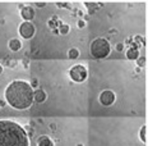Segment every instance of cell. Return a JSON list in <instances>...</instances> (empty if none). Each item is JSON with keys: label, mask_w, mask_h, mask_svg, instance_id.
<instances>
[{"label": "cell", "mask_w": 148, "mask_h": 146, "mask_svg": "<svg viewBox=\"0 0 148 146\" xmlns=\"http://www.w3.org/2000/svg\"><path fill=\"white\" fill-rule=\"evenodd\" d=\"M33 91L29 82L23 79H14L7 86L4 92L5 101L17 110L29 109L33 105Z\"/></svg>", "instance_id": "1"}, {"label": "cell", "mask_w": 148, "mask_h": 146, "mask_svg": "<svg viewBox=\"0 0 148 146\" xmlns=\"http://www.w3.org/2000/svg\"><path fill=\"white\" fill-rule=\"evenodd\" d=\"M0 146H29V137L20 124L9 119H1Z\"/></svg>", "instance_id": "2"}, {"label": "cell", "mask_w": 148, "mask_h": 146, "mask_svg": "<svg viewBox=\"0 0 148 146\" xmlns=\"http://www.w3.org/2000/svg\"><path fill=\"white\" fill-rule=\"evenodd\" d=\"M89 53L94 59H105L111 53V45L103 37H96L92 40L89 46Z\"/></svg>", "instance_id": "3"}, {"label": "cell", "mask_w": 148, "mask_h": 146, "mask_svg": "<svg viewBox=\"0 0 148 146\" xmlns=\"http://www.w3.org/2000/svg\"><path fill=\"white\" fill-rule=\"evenodd\" d=\"M88 77V71L83 64H75L69 69V78L75 83H82Z\"/></svg>", "instance_id": "4"}, {"label": "cell", "mask_w": 148, "mask_h": 146, "mask_svg": "<svg viewBox=\"0 0 148 146\" xmlns=\"http://www.w3.org/2000/svg\"><path fill=\"white\" fill-rule=\"evenodd\" d=\"M18 32H19V35L22 36L24 40H31L36 33V27L32 22H24V20H23V22L20 23L19 28H18Z\"/></svg>", "instance_id": "5"}, {"label": "cell", "mask_w": 148, "mask_h": 146, "mask_svg": "<svg viewBox=\"0 0 148 146\" xmlns=\"http://www.w3.org/2000/svg\"><path fill=\"white\" fill-rule=\"evenodd\" d=\"M115 100H116V95H115V92L111 91V90H103V91L98 95V101H100V104L103 105V106H110V105H112L115 102Z\"/></svg>", "instance_id": "6"}, {"label": "cell", "mask_w": 148, "mask_h": 146, "mask_svg": "<svg viewBox=\"0 0 148 146\" xmlns=\"http://www.w3.org/2000/svg\"><path fill=\"white\" fill-rule=\"evenodd\" d=\"M35 15H36V12L31 5H24V8L20 10V17L24 19V22H32Z\"/></svg>", "instance_id": "7"}, {"label": "cell", "mask_w": 148, "mask_h": 146, "mask_svg": "<svg viewBox=\"0 0 148 146\" xmlns=\"http://www.w3.org/2000/svg\"><path fill=\"white\" fill-rule=\"evenodd\" d=\"M46 99H47V94L42 89H37L33 91V101L35 102L41 104V102H45Z\"/></svg>", "instance_id": "8"}, {"label": "cell", "mask_w": 148, "mask_h": 146, "mask_svg": "<svg viewBox=\"0 0 148 146\" xmlns=\"http://www.w3.org/2000/svg\"><path fill=\"white\" fill-rule=\"evenodd\" d=\"M8 48L12 51H19L22 49V41L18 40V38H10L9 42H8Z\"/></svg>", "instance_id": "9"}, {"label": "cell", "mask_w": 148, "mask_h": 146, "mask_svg": "<svg viewBox=\"0 0 148 146\" xmlns=\"http://www.w3.org/2000/svg\"><path fill=\"white\" fill-rule=\"evenodd\" d=\"M37 146H54V141L46 135L40 136L37 138Z\"/></svg>", "instance_id": "10"}, {"label": "cell", "mask_w": 148, "mask_h": 146, "mask_svg": "<svg viewBox=\"0 0 148 146\" xmlns=\"http://www.w3.org/2000/svg\"><path fill=\"white\" fill-rule=\"evenodd\" d=\"M139 55H140V53L138 49L129 48L126 50V59H129V60H137L139 58Z\"/></svg>", "instance_id": "11"}, {"label": "cell", "mask_w": 148, "mask_h": 146, "mask_svg": "<svg viewBox=\"0 0 148 146\" xmlns=\"http://www.w3.org/2000/svg\"><path fill=\"white\" fill-rule=\"evenodd\" d=\"M79 50L77 48H71L68 50V58L70 59V60H75V59L79 58Z\"/></svg>", "instance_id": "12"}, {"label": "cell", "mask_w": 148, "mask_h": 146, "mask_svg": "<svg viewBox=\"0 0 148 146\" xmlns=\"http://www.w3.org/2000/svg\"><path fill=\"white\" fill-rule=\"evenodd\" d=\"M139 140L143 143H147V126H142L139 131Z\"/></svg>", "instance_id": "13"}, {"label": "cell", "mask_w": 148, "mask_h": 146, "mask_svg": "<svg viewBox=\"0 0 148 146\" xmlns=\"http://www.w3.org/2000/svg\"><path fill=\"white\" fill-rule=\"evenodd\" d=\"M84 5H86V7L89 9V14H93V13L100 8L97 3H91V1H86V3H84Z\"/></svg>", "instance_id": "14"}, {"label": "cell", "mask_w": 148, "mask_h": 146, "mask_svg": "<svg viewBox=\"0 0 148 146\" xmlns=\"http://www.w3.org/2000/svg\"><path fill=\"white\" fill-rule=\"evenodd\" d=\"M59 35H68L69 33V30H70V27H69L68 24H65V23H63V24L59 26Z\"/></svg>", "instance_id": "15"}, {"label": "cell", "mask_w": 148, "mask_h": 146, "mask_svg": "<svg viewBox=\"0 0 148 146\" xmlns=\"http://www.w3.org/2000/svg\"><path fill=\"white\" fill-rule=\"evenodd\" d=\"M135 61H137V65L139 67V68H143V67L147 64V58H145V55H139V58Z\"/></svg>", "instance_id": "16"}, {"label": "cell", "mask_w": 148, "mask_h": 146, "mask_svg": "<svg viewBox=\"0 0 148 146\" xmlns=\"http://www.w3.org/2000/svg\"><path fill=\"white\" fill-rule=\"evenodd\" d=\"M23 128H24V131H26V133H27L28 137L32 138V137H33V135H35V129H33V127H31V126L28 124V126H24Z\"/></svg>", "instance_id": "17"}, {"label": "cell", "mask_w": 148, "mask_h": 146, "mask_svg": "<svg viewBox=\"0 0 148 146\" xmlns=\"http://www.w3.org/2000/svg\"><path fill=\"white\" fill-rule=\"evenodd\" d=\"M47 27L50 28L51 31H52V30H56V28H59V24H58V22H55V20L48 19V20H47Z\"/></svg>", "instance_id": "18"}, {"label": "cell", "mask_w": 148, "mask_h": 146, "mask_svg": "<svg viewBox=\"0 0 148 146\" xmlns=\"http://www.w3.org/2000/svg\"><path fill=\"white\" fill-rule=\"evenodd\" d=\"M125 49V45L122 42H117V44H115V50L117 51V53H121L122 50Z\"/></svg>", "instance_id": "19"}, {"label": "cell", "mask_w": 148, "mask_h": 146, "mask_svg": "<svg viewBox=\"0 0 148 146\" xmlns=\"http://www.w3.org/2000/svg\"><path fill=\"white\" fill-rule=\"evenodd\" d=\"M134 41H135V42H138L139 45H145V40L142 37V36H135Z\"/></svg>", "instance_id": "20"}, {"label": "cell", "mask_w": 148, "mask_h": 146, "mask_svg": "<svg viewBox=\"0 0 148 146\" xmlns=\"http://www.w3.org/2000/svg\"><path fill=\"white\" fill-rule=\"evenodd\" d=\"M31 87H32V89H36V90H37L38 89V79L37 78H33L32 79V81H31Z\"/></svg>", "instance_id": "21"}, {"label": "cell", "mask_w": 148, "mask_h": 146, "mask_svg": "<svg viewBox=\"0 0 148 146\" xmlns=\"http://www.w3.org/2000/svg\"><path fill=\"white\" fill-rule=\"evenodd\" d=\"M77 27H78V28H84V27H86V20H84V19H79L78 22H77Z\"/></svg>", "instance_id": "22"}, {"label": "cell", "mask_w": 148, "mask_h": 146, "mask_svg": "<svg viewBox=\"0 0 148 146\" xmlns=\"http://www.w3.org/2000/svg\"><path fill=\"white\" fill-rule=\"evenodd\" d=\"M35 4H36V7H38V8H43L46 5V1H36Z\"/></svg>", "instance_id": "23"}, {"label": "cell", "mask_w": 148, "mask_h": 146, "mask_svg": "<svg viewBox=\"0 0 148 146\" xmlns=\"http://www.w3.org/2000/svg\"><path fill=\"white\" fill-rule=\"evenodd\" d=\"M56 5H58L59 8H68L69 7L68 3H56Z\"/></svg>", "instance_id": "24"}, {"label": "cell", "mask_w": 148, "mask_h": 146, "mask_svg": "<svg viewBox=\"0 0 148 146\" xmlns=\"http://www.w3.org/2000/svg\"><path fill=\"white\" fill-rule=\"evenodd\" d=\"M0 64H4V65H8V67H9V64H10V58H5L4 60H3V63H0Z\"/></svg>", "instance_id": "25"}, {"label": "cell", "mask_w": 148, "mask_h": 146, "mask_svg": "<svg viewBox=\"0 0 148 146\" xmlns=\"http://www.w3.org/2000/svg\"><path fill=\"white\" fill-rule=\"evenodd\" d=\"M48 128H50L51 131H56V123H50V124H48Z\"/></svg>", "instance_id": "26"}, {"label": "cell", "mask_w": 148, "mask_h": 146, "mask_svg": "<svg viewBox=\"0 0 148 146\" xmlns=\"http://www.w3.org/2000/svg\"><path fill=\"white\" fill-rule=\"evenodd\" d=\"M15 65H17V60H10V64H9V67H12V68H14Z\"/></svg>", "instance_id": "27"}, {"label": "cell", "mask_w": 148, "mask_h": 146, "mask_svg": "<svg viewBox=\"0 0 148 146\" xmlns=\"http://www.w3.org/2000/svg\"><path fill=\"white\" fill-rule=\"evenodd\" d=\"M36 122H37L38 124H43V122H45V120H43V118H37V120H36Z\"/></svg>", "instance_id": "28"}, {"label": "cell", "mask_w": 148, "mask_h": 146, "mask_svg": "<svg viewBox=\"0 0 148 146\" xmlns=\"http://www.w3.org/2000/svg\"><path fill=\"white\" fill-rule=\"evenodd\" d=\"M5 104H7V101H5V99H4V100H0V106H1V108L4 106Z\"/></svg>", "instance_id": "29"}, {"label": "cell", "mask_w": 148, "mask_h": 146, "mask_svg": "<svg viewBox=\"0 0 148 146\" xmlns=\"http://www.w3.org/2000/svg\"><path fill=\"white\" fill-rule=\"evenodd\" d=\"M52 20H55V22H58L59 20V18H58V15H52V18H51Z\"/></svg>", "instance_id": "30"}, {"label": "cell", "mask_w": 148, "mask_h": 146, "mask_svg": "<svg viewBox=\"0 0 148 146\" xmlns=\"http://www.w3.org/2000/svg\"><path fill=\"white\" fill-rule=\"evenodd\" d=\"M78 15H79V17L82 18V17H83V15H84V13L82 12V10H78Z\"/></svg>", "instance_id": "31"}, {"label": "cell", "mask_w": 148, "mask_h": 146, "mask_svg": "<svg viewBox=\"0 0 148 146\" xmlns=\"http://www.w3.org/2000/svg\"><path fill=\"white\" fill-rule=\"evenodd\" d=\"M110 33H111V35H116V30H110Z\"/></svg>", "instance_id": "32"}, {"label": "cell", "mask_w": 148, "mask_h": 146, "mask_svg": "<svg viewBox=\"0 0 148 146\" xmlns=\"http://www.w3.org/2000/svg\"><path fill=\"white\" fill-rule=\"evenodd\" d=\"M133 40V38L132 37H129V38H126V40H125V44H129L130 42V41H132ZM125 44H124V45H125Z\"/></svg>", "instance_id": "33"}, {"label": "cell", "mask_w": 148, "mask_h": 146, "mask_svg": "<svg viewBox=\"0 0 148 146\" xmlns=\"http://www.w3.org/2000/svg\"><path fill=\"white\" fill-rule=\"evenodd\" d=\"M52 33L54 35H59V30L58 28H56V30H52Z\"/></svg>", "instance_id": "34"}, {"label": "cell", "mask_w": 148, "mask_h": 146, "mask_svg": "<svg viewBox=\"0 0 148 146\" xmlns=\"http://www.w3.org/2000/svg\"><path fill=\"white\" fill-rule=\"evenodd\" d=\"M18 8H19V9H20V10H22V9H23V8H24V5H23V4H19V5H18Z\"/></svg>", "instance_id": "35"}, {"label": "cell", "mask_w": 148, "mask_h": 146, "mask_svg": "<svg viewBox=\"0 0 148 146\" xmlns=\"http://www.w3.org/2000/svg\"><path fill=\"white\" fill-rule=\"evenodd\" d=\"M1 74H3V65L0 64V76H1Z\"/></svg>", "instance_id": "36"}, {"label": "cell", "mask_w": 148, "mask_h": 146, "mask_svg": "<svg viewBox=\"0 0 148 146\" xmlns=\"http://www.w3.org/2000/svg\"><path fill=\"white\" fill-rule=\"evenodd\" d=\"M135 72H138V73L140 72V68H139V67H137V68H135Z\"/></svg>", "instance_id": "37"}, {"label": "cell", "mask_w": 148, "mask_h": 146, "mask_svg": "<svg viewBox=\"0 0 148 146\" xmlns=\"http://www.w3.org/2000/svg\"><path fill=\"white\" fill-rule=\"evenodd\" d=\"M77 146H84V145H83V143H78V145H77Z\"/></svg>", "instance_id": "38"}, {"label": "cell", "mask_w": 148, "mask_h": 146, "mask_svg": "<svg viewBox=\"0 0 148 146\" xmlns=\"http://www.w3.org/2000/svg\"><path fill=\"white\" fill-rule=\"evenodd\" d=\"M0 109H1V106H0Z\"/></svg>", "instance_id": "39"}]
</instances>
